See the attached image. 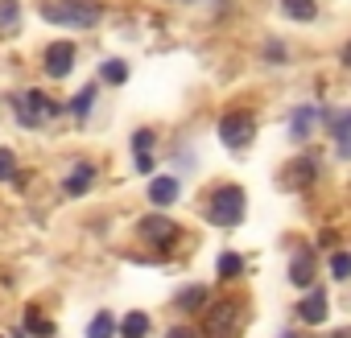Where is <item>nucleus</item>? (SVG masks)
Here are the masks:
<instances>
[{
  "instance_id": "obj_8",
  "label": "nucleus",
  "mask_w": 351,
  "mask_h": 338,
  "mask_svg": "<svg viewBox=\"0 0 351 338\" xmlns=\"http://www.w3.org/2000/svg\"><path fill=\"white\" fill-rule=\"evenodd\" d=\"M71 66H75V46H71V42H54V46L46 50V70H50L54 79H66Z\"/></svg>"
},
{
  "instance_id": "obj_13",
  "label": "nucleus",
  "mask_w": 351,
  "mask_h": 338,
  "mask_svg": "<svg viewBox=\"0 0 351 338\" xmlns=\"http://www.w3.org/2000/svg\"><path fill=\"white\" fill-rule=\"evenodd\" d=\"M91 182H95V165H87V161H83V165H75V174L66 178V194H71V198H79V194H87V190H91Z\"/></svg>"
},
{
  "instance_id": "obj_20",
  "label": "nucleus",
  "mask_w": 351,
  "mask_h": 338,
  "mask_svg": "<svg viewBox=\"0 0 351 338\" xmlns=\"http://www.w3.org/2000/svg\"><path fill=\"white\" fill-rule=\"evenodd\" d=\"M116 334V317L112 313H95L91 326H87V338H112Z\"/></svg>"
},
{
  "instance_id": "obj_26",
  "label": "nucleus",
  "mask_w": 351,
  "mask_h": 338,
  "mask_svg": "<svg viewBox=\"0 0 351 338\" xmlns=\"http://www.w3.org/2000/svg\"><path fill=\"white\" fill-rule=\"evenodd\" d=\"M13 174H17V157L9 148H0V182H9Z\"/></svg>"
},
{
  "instance_id": "obj_30",
  "label": "nucleus",
  "mask_w": 351,
  "mask_h": 338,
  "mask_svg": "<svg viewBox=\"0 0 351 338\" xmlns=\"http://www.w3.org/2000/svg\"><path fill=\"white\" fill-rule=\"evenodd\" d=\"M17 338H29V334H25V330H21V334H17Z\"/></svg>"
},
{
  "instance_id": "obj_4",
  "label": "nucleus",
  "mask_w": 351,
  "mask_h": 338,
  "mask_svg": "<svg viewBox=\"0 0 351 338\" xmlns=\"http://www.w3.org/2000/svg\"><path fill=\"white\" fill-rule=\"evenodd\" d=\"M13 112H17V120H21L25 128H38V124H46V120L58 116V103H54L50 95H42V91H21V95L13 99Z\"/></svg>"
},
{
  "instance_id": "obj_25",
  "label": "nucleus",
  "mask_w": 351,
  "mask_h": 338,
  "mask_svg": "<svg viewBox=\"0 0 351 338\" xmlns=\"http://www.w3.org/2000/svg\"><path fill=\"white\" fill-rule=\"evenodd\" d=\"M104 79H108V83H124V79H128V66H124L120 58H112V62H104Z\"/></svg>"
},
{
  "instance_id": "obj_16",
  "label": "nucleus",
  "mask_w": 351,
  "mask_h": 338,
  "mask_svg": "<svg viewBox=\"0 0 351 338\" xmlns=\"http://www.w3.org/2000/svg\"><path fill=\"white\" fill-rule=\"evenodd\" d=\"M120 334H124V338H149V313L132 309V313L120 322Z\"/></svg>"
},
{
  "instance_id": "obj_11",
  "label": "nucleus",
  "mask_w": 351,
  "mask_h": 338,
  "mask_svg": "<svg viewBox=\"0 0 351 338\" xmlns=\"http://www.w3.org/2000/svg\"><path fill=\"white\" fill-rule=\"evenodd\" d=\"M289 281H293V285H302V289H306V285H314V252H306V248H302V252L293 256V264H289Z\"/></svg>"
},
{
  "instance_id": "obj_1",
  "label": "nucleus",
  "mask_w": 351,
  "mask_h": 338,
  "mask_svg": "<svg viewBox=\"0 0 351 338\" xmlns=\"http://www.w3.org/2000/svg\"><path fill=\"white\" fill-rule=\"evenodd\" d=\"M42 17H46L50 25L91 29V25H99L104 5H95V0H50V5H42Z\"/></svg>"
},
{
  "instance_id": "obj_21",
  "label": "nucleus",
  "mask_w": 351,
  "mask_h": 338,
  "mask_svg": "<svg viewBox=\"0 0 351 338\" xmlns=\"http://www.w3.org/2000/svg\"><path fill=\"white\" fill-rule=\"evenodd\" d=\"M240 272H244V260H240L236 252H223V256H219V276L232 281V276H240Z\"/></svg>"
},
{
  "instance_id": "obj_7",
  "label": "nucleus",
  "mask_w": 351,
  "mask_h": 338,
  "mask_svg": "<svg viewBox=\"0 0 351 338\" xmlns=\"http://www.w3.org/2000/svg\"><path fill=\"white\" fill-rule=\"evenodd\" d=\"M141 235H145L153 248H161V252H165V248L178 244V235H182V231H178V223H169L165 215H149V219L141 223Z\"/></svg>"
},
{
  "instance_id": "obj_24",
  "label": "nucleus",
  "mask_w": 351,
  "mask_h": 338,
  "mask_svg": "<svg viewBox=\"0 0 351 338\" xmlns=\"http://www.w3.org/2000/svg\"><path fill=\"white\" fill-rule=\"evenodd\" d=\"M330 272H335L339 281H347V276H351V252H335V256H330Z\"/></svg>"
},
{
  "instance_id": "obj_15",
  "label": "nucleus",
  "mask_w": 351,
  "mask_h": 338,
  "mask_svg": "<svg viewBox=\"0 0 351 338\" xmlns=\"http://www.w3.org/2000/svg\"><path fill=\"white\" fill-rule=\"evenodd\" d=\"M330 132H335V140H339V153L351 161V112H339V116L330 120Z\"/></svg>"
},
{
  "instance_id": "obj_28",
  "label": "nucleus",
  "mask_w": 351,
  "mask_h": 338,
  "mask_svg": "<svg viewBox=\"0 0 351 338\" xmlns=\"http://www.w3.org/2000/svg\"><path fill=\"white\" fill-rule=\"evenodd\" d=\"M343 66H351V42H347V50H343Z\"/></svg>"
},
{
  "instance_id": "obj_31",
  "label": "nucleus",
  "mask_w": 351,
  "mask_h": 338,
  "mask_svg": "<svg viewBox=\"0 0 351 338\" xmlns=\"http://www.w3.org/2000/svg\"><path fill=\"white\" fill-rule=\"evenodd\" d=\"M281 338H293V334H281Z\"/></svg>"
},
{
  "instance_id": "obj_17",
  "label": "nucleus",
  "mask_w": 351,
  "mask_h": 338,
  "mask_svg": "<svg viewBox=\"0 0 351 338\" xmlns=\"http://www.w3.org/2000/svg\"><path fill=\"white\" fill-rule=\"evenodd\" d=\"M281 9H285V17H293V21H314V13H318L314 0H281Z\"/></svg>"
},
{
  "instance_id": "obj_10",
  "label": "nucleus",
  "mask_w": 351,
  "mask_h": 338,
  "mask_svg": "<svg viewBox=\"0 0 351 338\" xmlns=\"http://www.w3.org/2000/svg\"><path fill=\"white\" fill-rule=\"evenodd\" d=\"M314 120H318V107H314V103L298 107V112L289 116V136H293V140H306V136L314 132Z\"/></svg>"
},
{
  "instance_id": "obj_19",
  "label": "nucleus",
  "mask_w": 351,
  "mask_h": 338,
  "mask_svg": "<svg viewBox=\"0 0 351 338\" xmlns=\"http://www.w3.org/2000/svg\"><path fill=\"white\" fill-rule=\"evenodd\" d=\"M17 25H21V5L17 0H0V29L13 34Z\"/></svg>"
},
{
  "instance_id": "obj_22",
  "label": "nucleus",
  "mask_w": 351,
  "mask_h": 338,
  "mask_svg": "<svg viewBox=\"0 0 351 338\" xmlns=\"http://www.w3.org/2000/svg\"><path fill=\"white\" fill-rule=\"evenodd\" d=\"M91 103H95V87H83V91L71 99V112H75V116H91Z\"/></svg>"
},
{
  "instance_id": "obj_2",
  "label": "nucleus",
  "mask_w": 351,
  "mask_h": 338,
  "mask_svg": "<svg viewBox=\"0 0 351 338\" xmlns=\"http://www.w3.org/2000/svg\"><path fill=\"white\" fill-rule=\"evenodd\" d=\"M244 297H223L215 301V309L207 313V338H240V326H244Z\"/></svg>"
},
{
  "instance_id": "obj_5",
  "label": "nucleus",
  "mask_w": 351,
  "mask_h": 338,
  "mask_svg": "<svg viewBox=\"0 0 351 338\" xmlns=\"http://www.w3.org/2000/svg\"><path fill=\"white\" fill-rule=\"evenodd\" d=\"M314 178H318V157H293L281 174H277V186L289 190V194H298V190H306Z\"/></svg>"
},
{
  "instance_id": "obj_3",
  "label": "nucleus",
  "mask_w": 351,
  "mask_h": 338,
  "mask_svg": "<svg viewBox=\"0 0 351 338\" xmlns=\"http://www.w3.org/2000/svg\"><path fill=\"white\" fill-rule=\"evenodd\" d=\"M207 219L215 227H236L244 219V190L240 186H219L211 198H207Z\"/></svg>"
},
{
  "instance_id": "obj_23",
  "label": "nucleus",
  "mask_w": 351,
  "mask_h": 338,
  "mask_svg": "<svg viewBox=\"0 0 351 338\" xmlns=\"http://www.w3.org/2000/svg\"><path fill=\"white\" fill-rule=\"evenodd\" d=\"M203 301H207V289H203V285H191V289L178 297V305H182V309H203Z\"/></svg>"
},
{
  "instance_id": "obj_9",
  "label": "nucleus",
  "mask_w": 351,
  "mask_h": 338,
  "mask_svg": "<svg viewBox=\"0 0 351 338\" xmlns=\"http://www.w3.org/2000/svg\"><path fill=\"white\" fill-rule=\"evenodd\" d=\"M326 293L322 289H314V293H306L302 297V305H298V313H302V322H310V326H318V322H326Z\"/></svg>"
},
{
  "instance_id": "obj_29",
  "label": "nucleus",
  "mask_w": 351,
  "mask_h": 338,
  "mask_svg": "<svg viewBox=\"0 0 351 338\" xmlns=\"http://www.w3.org/2000/svg\"><path fill=\"white\" fill-rule=\"evenodd\" d=\"M330 338H351V330H339V334H330Z\"/></svg>"
},
{
  "instance_id": "obj_14",
  "label": "nucleus",
  "mask_w": 351,
  "mask_h": 338,
  "mask_svg": "<svg viewBox=\"0 0 351 338\" xmlns=\"http://www.w3.org/2000/svg\"><path fill=\"white\" fill-rule=\"evenodd\" d=\"M173 198H178V178H153V182H149V203L169 207Z\"/></svg>"
},
{
  "instance_id": "obj_6",
  "label": "nucleus",
  "mask_w": 351,
  "mask_h": 338,
  "mask_svg": "<svg viewBox=\"0 0 351 338\" xmlns=\"http://www.w3.org/2000/svg\"><path fill=\"white\" fill-rule=\"evenodd\" d=\"M252 132H256V124H252L248 112H228V116L219 120V136H223L228 148H244V144L252 140Z\"/></svg>"
},
{
  "instance_id": "obj_12",
  "label": "nucleus",
  "mask_w": 351,
  "mask_h": 338,
  "mask_svg": "<svg viewBox=\"0 0 351 338\" xmlns=\"http://www.w3.org/2000/svg\"><path fill=\"white\" fill-rule=\"evenodd\" d=\"M132 148H136V169H141V174H149V169H153V132L149 128L132 132Z\"/></svg>"
},
{
  "instance_id": "obj_27",
  "label": "nucleus",
  "mask_w": 351,
  "mask_h": 338,
  "mask_svg": "<svg viewBox=\"0 0 351 338\" xmlns=\"http://www.w3.org/2000/svg\"><path fill=\"white\" fill-rule=\"evenodd\" d=\"M165 338H195V330H186V326H173Z\"/></svg>"
},
{
  "instance_id": "obj_18",
  "label": "nucleus",
  "mask_w": 351,
  "mask_h": 338,
  "mask_svg": "<svg viewBox=\"0 0 351 338\" xmlns=\"http://www.w3.org/2000/svg\"><path fill=\"white\" fill-rule=\"evenodd\" d=\"M25 334H34V338H50V334H54V322L42 317L38 309H25Z\"/></svg>"
}]
</instances>
